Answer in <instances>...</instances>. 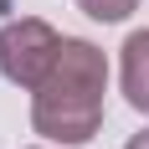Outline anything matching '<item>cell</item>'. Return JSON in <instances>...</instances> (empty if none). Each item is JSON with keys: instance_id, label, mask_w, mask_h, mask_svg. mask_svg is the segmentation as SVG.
Returning a JSON list of instances; mask_svg holds the SVG:
<instances>
[{"instance_id": "obj_1", "label": "cell", "mask_w": 149, "mask_h": 149, "mask_svg": "<svg viewBox=\"0 0 149 149\" xmlns=\"http://www.w3.org/2000/svg\"><path fill=\"white\" fill-rule=\"evenodd\" d=\"M103 88H108L103 52L82 36H67L52 77L31 93V129L52 144H88L103 123Z\"/></svg>"}, {"instance_id": "obj_2", "label": "cell", "mask_w": 149, "mask_h": 149, "mask_svg": "<svg viewBox=\"0 0 149 149\" xmlns=\"http://www.w3.org/2000/svg\"><path fill=\"white\" fill-rule=\"evenodd\" d=\"M62 41H67V36H57L41 15L5 21V26H0V72H5V82L36 93L46 77H52V67H57Z\"/></svg>"}, {"instance_id": "obj_3", "label": "cell", "mask_w": 149, "mask_h": 149, "mask_svg": "<svg viewBox=\"0 0 149 149\" xmlns=\"http://www.w3.org/2000/svg\"><path fill=\"white\" fill-rule=\"evenodd\" d=\"M118 77H123V98L149 113V31H134L123 41V62H118Z\"/></svg>"}, {"instance_id": "obj_4", "label": "cell", "mask_w": 149, "mask_h": 149, "mask_svg": "<svg viewBox=\"0 0 149 149\" xmlns=\"http://www.w3.org/2000/svg\"><path fill=\"white\" fill-rule=\"evenodd\" d=\"M77 5H82V15L103 21V26H113V21H129V15L139 10V0H77Z\"/></svg>"}, {"instance_id": "obj_5", "label": "cell", "mask_w": 149, "mask_h": 149, "mask_svg": "<svg viewBox=\"0 0 149 149\" xmlns=\"http://www.w3.org/2000/svg\"><path fill=\"white\" fill-rule=\"evenodd\" d=\"M123 149H149V129H144V134H134V139H129Z\"/></svg>"}]
</instances>
